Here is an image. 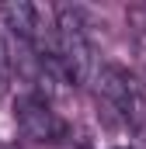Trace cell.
Here are the masks:
<instances>
[{"label":"cell","mask_w":146,"mask_h":149,"mask_svg":"<svg viewBox=\"0 0 146 149\" xmlns=\"http://www.w3.org/2000/svg\"><path fill=\"white\" fill-rule=\"evenodd\" d=\"M14 121L25 139L42 142V146H59L70 135L66 121L59 118V111H52V104L42 94H21L14 101Z\"/></svg>","instance_id":"cell-1"},{"label":"cell","mask_w":146,"mask_h":149,"mask_svg":"<svg viewBox=\"0 0 146 149\" xmlns=\"http://www.w3.org/2000/svg\"><path fill=\"white\" fill-rule=\"evenodd\" d=\"M94 87H98L101 101H105L118 118H125V121L136 118V111H139V94H136L132 76L125 73L122 66H111V63H108V66H101L98 76H94Z\"/></svg>","instance_id":"cell-2"},{"label":"cell","mask_w":146,"mask_h":149,"mask_svg":"<svg viewBox=\"0 0 146 149\" xmlns=\"http://www.w3.org/2000/svg\"><path fill=\"white\" fill-rule=\"evenodd\" d=\"M7 73H11V52H7V42L0 38V83L7 80Z\"/></svg>","instance_id":"cell-3"},{"label":"cell","mask_w":146,"mask_h":149,"mask_svg":"<svg viewBox=\"0 0 146 149\" xmlns=\"http://www.w3.org/2000/svg\"><path fill=\"white\" fill-rule=\"evenodd\" d=\"M115 149H129V146H115Z\"/></svg>","instance_id":"cell-4"}]
</instances>
